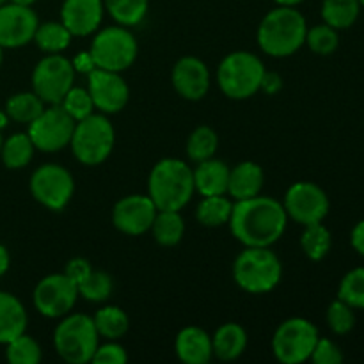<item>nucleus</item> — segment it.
I'll return each instance as SVG.
<instances>
[{
    "label": "nucleus",
    "instance_id": "18",
    "mask_svg": "<svg viewBox=\"0 0 364 364\" xmlns=\"http://www.w3.org/2000/svg\"><path fill=\"white\" fill-rule=\"evenodd\" d=\"M210 70L198 57H181L173 68V85L178 95L191 102L203 100L210 91Z\"/></svg>",
    "mask_w": 364,
    "mask_h": 364
},
{
    "label": "nucleus",
    "instance_id": "53",
    "mask_svg": "<svg viewBox=\"0 0 364 364\" xmlns=\"http://www.w3.org/2000/svg\"><path fill=\"white\" fill-rule=\"evenodd\" d=\"M6 2H9V0H0V6H4Z\"/></svg>",
    "mask_w": 364,
    "mask_h": 364
},
{
    "label": "nucleus",
    "instance_id": "17",
    "mask_svg": "<svg viewBox=\"0 0 364 364\" xmlns=\"http://www.w3.org/2000/svg\"><path fill=\"white\" fill-rule=\"evenodd\" d=\"M156 212L159 210L149 196L132 194L114 205L112 223L121 233L139 237L151 230Z\"/></svg>",
    "mask_w": 364,
    "mask_h": 364
},
{
    "label": "nucleus",
    "instance_id": "31",
    "mask_svg": "<svg viewBox=\"0 0 364 364\" xmlns=\"http://www.w3.org/2000/svg\"><path fill=\"white\" fill-rule=\"evenodd\" d=\"M112 20L123 27H135L146 18L149 0H103Z\"/></svg>",
    "mask_w": 364,
    "mask_h": 364
},
{
    "label": "nucleus",
    "instance_id": "44",
    "mask_svg": "<svg viewBox=\"0 0 364 364\" xmlns=\"http://www.w3.org/2000/svg\"><path fill=\"white\" fill-rule=\"evenodd\" d=\"M350 244L354 247V251L364 258V219L359 220L354 226V230H352Z\"/></svg>",
    "mask_w": 364,
    "mask_h": 364
},
{
    "label": "nucleus",
    "instance_id": "48",
    "mask_svg": "<svg viewBox=\"0 0 364 364\" xmlns=\"http://www.w3.org/2000/svg\"><path fill=\"white\" fill-rule=\"evenodd\" d=\"M274 2H276L277 6H291V7H295V6H299V4L304 2V0H274Z\"/></svg>",
    "mask_w": 364,
    "mask_h": 364
},
{
    "label": "nucleus",
    "instance_id": "35",
    "mask_svg": "<svg viewBox=\"0 0 364 364\" xmlns=\"http://www.w3.org/2000/svg\"><path fill=\"white\" fill-rule=\"evenodd\" d=\"M41 355L38 341L25 333L6 343V359L11 364H38Z\"/></svg>",
    "mask_w": 364,
    "mask_h": 364
},
{
    "label": "nucleus",
    "instance_id": "25",
    "mask_svg": "<svg viewBox=\"0 0 364 364\" xmlns=\"http://www.w3.org/2000/svg\"><path fill=\"white\" fill-rule=\"evenodd\" d=\"M155 240L164 247H173L180 244L185 233L183 217L178 210H159L151 224Z\"/></svg>",
    "mask_w": 364,
    "mask_h": 364
},
{
    "label": "nucleus",
    "instance_id": "30",
    "mask_svg": "<svg viewBox=\"0 0 364 364\" xmlns=\"http://www.w3.org/2000/svg\"><path fill=\"white\" fill-rule=\"evenodd\" d=\"M71 32L63 25V21H45L38 25L32 41L39 50L46 53H60L71 45Z\"/></svg>",
    "mask_w": 364,
    "mask_h": 364
},
{
    "label": "nucleus",
    "instance_id": "5",
    "mask_svg": "<svg viewBox=\"0 0 364 364\" xmlns=\"http://www.w3.org/2000/svg\"><path fill=\"white\" fill-rule=\"evenodd\" d=\"M265 66L262 59L251 52H231L224 57L217 70V84L231 100H247L262 89Z\"/></svg>",
    "mask_w": 364,
    "mask_h": 364
},
{
    "label": "nucleus",
    "instance_id": "32",
    "mask_svg": "<svg viewBox=\"0 0 364 364\" xmlns=\"http://www.w3.org/2000/svg\"><path fill=\"white\" fill-rule=\"evenodd\" d=\"M45 110V102L32 92H16L6 102V112L9 119L16 123H32Z\"/></svg>",
    "mask_w": 364,
    "mask_h": 364
},
{
    "label": "nucleus",
    "instance_id": "45",
    "mask_svg": "<svg viewBox=\"0 0 364 364\" xmlns=\"http://www.w3.org/2000/svg\"><path fill=\"white\" fill-rule=\"evenodd\" d=\"M281 77L276 73H265V77H263V82H262V89H265L269 95H274V92H277L281 89Z\"/></svg>",
    "mask_w": 364,
    "mask_h": 364
},
{
    "label": "nucleus",
    "instance_id": "8",
    "mask_svg": "<svg viewBox=\"0 0 364 364\" xmlns=\"http://www.w3.org/2000/svg\"><path fill=\"white\" fill-rule=\"evenodd\" d=\"M137 39L123 25H112L96 32L89 48V55L96 68L116 73L128 70L137 59Z\"/></svg>",
    "mask_w": 364,
    "mask_h": 364
},
{
    "label": "nucleus",
    "instance_id": "28",
    "mask_svg": "<svg viewBox=\"0 0 364 364\" xmlns=\"http://www.w3.org/2000/svg\"><path fill=\"white\" fill-rule=\"evenodd\" d=\"M36 146L32 144L28 134H13L2 142L0 159L7 169H23L34 156Z\"/></svg>",
    "mask_w": 364,
    "mask_h": 364
},
{
    "label": "nucleus",
    "instance_id": "20",
    "mask_svg": "<svg viewBox=\"0 0 364 364\" xmlns=\"http://www.w3.org/2000/svg\"><path fill=\"white\" fill-rule=\"evenodd\" d=\"M178 359L185 364H206L213 358L212 336L201 327H185L174 341Z\"/></svg>",
    "mask_w": 364,
    "mask_h": 364
},
{
    "label": "nucleus",
    "instance_id": "47",
    "mask_svg": "<svg viewBox=\"0 0 364 364\" xmlns=\"http://www.w3.org/2000/svg\"><path fill=\"white\" fill-rule=\"evenodd\" d=\"M9 265H11L9 251L6 249V245L0 244V277H2L7 270H9Z\"/></svg>",
    "mask_w": 364,
    "mask_h": 364
},
{
    "label": "nucleus",
    "instance_id": "34",
    "mask_svg": "<svg viewBox=\"0 0 364 364\" xmlns=\"http://www.w3.org/2000/svg\"><path fill=\"white\" fill-rule=\"evenodd\" d=\"M217 148H219V137L210 127H198L187 141V155L196 164L212 159Z\"/></svg>",
    "mask_w": 364,
    "mask_h": 364
},
{
    "label": "nucleus",
    "instance_id": "10",
    "mask_svg": "<svg viewBox=\"0 0 364 364\" xmlns=\"http://www.w3.org/2000/svg\"><path fill=\"white\" fill-rule=\"evenodd\" d=\"M75 68L60 53H48L36 64L32 71V91L45 103L57 105L73 87Z\"/></svg>",
    "mask_w": 364,
    "mask_h": 364
},
{
    "label": "nucleus",
    "instance_id": "49",
    "mask_svg": "<svg viewBox=\"0 0 364 364\" xmlns=\"http://www.w3.org/2000/svg\"><path fill=\"white\" fill-rule=\"evenodd\" d=\"M7 123H9V116H7V112L0 110V130H4L7 127Z\"/></svg>",
    "mask_w": 364,
    "mask_h": 364
},
{
    "label": "nucleus",
    "instance_id": "36",
    "mask_svg": "<svg viewBox=\"0 0 364 364\" xmlns=\"http://www.w3.org/2000/svg\"><path fill=\"white\" fill-rule=\"evenodd\" d=\"M338 299L347 302L350 308L364 309V267L345 274L338 288Z\"/></svg>",
    "mask_w": 364,
    "mask_h": 364
},
{
    "label": "nucleus",
    "instance_id": "33",
    "mask_svg": "<svg viewBox=\"0 0 364 364\" xmlns=\"http://www.w3.org/2000/svg\"><path fill=\"white\" fill-rule=\"evenodd\" d=\"M301 247L309 259L320 262L329 255L331 247H333L331 231L322 223L308 224L304 226V233L301 237Z\"/></svg>",
    "mask_w": 364,
    "mask_h": 364
},
{
    "label": "nucleus",
    "instance_id": "51",
    "mask_svg": "<svg viewBox=\"0 0 364 364\" xmlns=\"http://www.w3.org/2000/svg\"><path fill=\"white\" fill-rule=\"evenodd\" d=\"M2 63H4V48L0 46V68H2Z\"/></svg>",
    "mask_w": 364,
    "mask_h": 364
},
{
    "label": "nucleus",
    "instance_id": "13",
    "mask_svg": "<svg viewBox=\"0 0 364 364\" xmlns=\"http://www.w3.org/2000/svg\"><path fill=\"white\" fill-rule=\"evenodd\" d=\"M78 299L77 283L66 274H50L43 277L34 288V308L46 318H63L73 309Z\"/></svg>",
    "mask_w": 364,
    "mask_h": 364
},
{
    "label": "nucleus",
    "instance_id": "40",
    "mask_svg": "<svg viewBox=\"0 0 364 364\" xmlns=\"http://www.w3.org/2000/svg\"><path fill=\"white\" fill-rule=\"evenodd\" d=\"M327 326L334 334H340V336L348 334L355 326L354 308H350L347 302L340 301V299L331 302L327 308Z\"/></svg>",
    "mask_w": 364,
    "mask_h": 364
},
{
    "label": "nucleus",
    "instance_id": "54",
    "mask_svg": "<svg viewBox=\"0 0 364 364\" xmlns=\"http://www.w3.org/2000/svg\"><path fill=\"white\" fill-rule=\"evenodd\" d=\"M359 2H361V6L364 7V0H359Z\"/></svg>",
    "mask_w": 364,
    "mask_h": 364
},
{
    "label": "nucleus",
    "instance_id": "27",
    "mask_svg": "<svg viewBox=\"0 0 364 364\" xmlns=\"http://www.w3.org/2000/svg\"><path fill=\"white\" fill-rule=\"evenodd\" d=\"M233 212V203L224 194L205 196L196 208V219L206 228H219L228 224Z\"/></svg>",
    "mask_w": 364,
    "mask_h": 364
},
{
    "label": "nucleus",
    "instance_id": "21",
    "mask_svg": "<svg viewBox=\"0 0 364 364\" xmlns=\"http://www.w3.org/2000/svg\"><path fill=\"white\" fill-rule=\"evenodd\" d=\"M265 183V173L262 166L256 162H240L230 169V181H228V194L235 201L255 198L262 192Z\"/></svg>",
    "mask_w": 364,
    "mask_h": 364
},
{
    "label": "nucleus",
    "instance_id": "46",
    "mask_svg": "<svg viewBox=\"0 0 364 364\" xmlns=\"http://www.w3.org/2000/svg\"><path fill=\"white\" fill-rule=\"evenodd\" d=\"M75 71H82V73H89V71L95 70V63H92L91 55L87 53H82V55H77V59L73 60Z\"/></svg>",
    "mask_w": 364,
    "mask_h": 364
},
{
    "label": "nucleus",
    "instance_id": "39",
    "mask_svg": "<svg viewBox=\"0 0 364 364\" xmlns=\"http://www.w3.org/2000/svg\"><path fill=\"white\" fill-rule=\"evenodd\" d=\"M60 107L73 117L75 121H82L95 114V103L91 95L84 87H71L60 102Z\"/></svg>",
    "mask_w": 364,
    "mask_h": 364
},
{
    "label": "nucleus",
    "instance_id": "1",
    "mask_svg": "<svg viewBox=\"0 0 364 364\" xmlns=\"http://www.w3.org/2000/svg\"><path fill=\"white\" fill-rule=\"evenodd\" d=\"M228 224L233 237L245 247H270L284 235L288 215L283 203L258 194L235 203Z\"/></svg>",
    "mask_w": 364,
    "mask_h": 364
},
{
    "label": "nucleus",
    "instance_id": "26",
    "mask_svg": "<svg viewBox=\"0 0 364 364\" xmlns=\"http://www.w3.org/2000/svg\"><path fill=\"white\" fill-rule=\"evenodd\" d=\"M359 0H323L322 18L323 23L331 25L336 31L350 28L361 14Z\"/></svg>",
    "mask_w": 364,
    "mask_h": 364
},
{
    "label": "nucleus",
    "instance_id": "50",
    "mask_svg": "<svg viewBox=\"0 0 364 364\" xmlns=\"http://www.w3.org/2000/svg\"><path fill=\"white\" fill-rule=\"evenodd\" d=\"M9 2H14V4H21V6H32L34 2H38V0H9Z\"/></svg>",
    "mask_w": 364,
    "mask_h": 364
},
{
    "label": "nucleus",
    "instance_id": "15",
    "mask_svg": "<svg viewBox=\"0 0 364 364\" xmlns=\"http://www.w3.org/2000/svg\"><path fill=\"white\" fill-rule=\"evenodd\" d=\"M87 77V91L95 103V109L102 114H116L127 107L130 89L119 73L95 68L89 71Z\"/></svg>",
    "mask_w": 364,
    "mask_h": 364
},
{
    "label": "nucleus",
    "instance_id": "37",
    "mask_svg": "<svg viewBox=\"0 0 364 364\" xmlns=\"http://www.w3.org/2000/svg\"><path fill=\"white\" fill-rule=\"evenodd\" d=\"M112 277L102 270H92L85 281L78 284V295L89 302H103L112 294Z\"/></svg>",
    "mask_w": 364,
    "mask_h": 364
},
{
    "label": "nucleus",
    "instance_id": "9",
    "mask_svg": "<svg viewBox=\"0 0 364 364\" xmlns=\"http://www.w3.org/2000/svg\"><path fill=\"white\" fill-rule=\"evenodd\" d=\"M318 329L308 318L294 316L281 323L272 338V352L283 364H301L309 361L318 341Z\"/></svg>",
    "mask_w": 364,
    "mask_h": 364
},
{
    "label": "nucleus",
    "instance_id": "11",
    "mask_svg": "<svg viewBox=\"0 0 364 364\" xmlns=\"http://www.w3.org/2000/svg\"><path fill=\"white\" fill-rule=\"evenodd\" d=\"M75 123L77 121L60 107V103H57L50 105L48 109L45 107V110L32 123H28L27 134L36 149L55 153L70 146Z\"/></svg>",
    "mask_w": 364,
    "mask_h": 364
},
{
    "label": "nucleus",
    "instance_id": "19",
    "mask_svg": "<svg viewBox=\"0 0 364 364\" xmlns=\"http://www.w3.org/2000/svg\"><path fill=\"white\" fill-rule=\"evenodd\" d=\"M103 11V0H64L60 6V21L71 36L84 38L98 31Z\"/></svg>",
    "mask_w": 364,
    "mask_h": 364
},
{
    "label": "nucleus",
    "instance_id": "12",
    "mask_svg": "<svg viewBox=\"0 0 364 364\" xmlns=\"http://www.w3.org/2000/svg\"><path fill=\"white\" fill-rule=\"evenodd\" d=\"M31 194L45 208L60 212L71 201L75 181L70 171L59 164L39 166L31 176Z\"/></svg>",
    "mask_w": 364,
    "mask_h": 364
},
{
    "label": "nucleus",
    "instance_id": "23",
    "mask_svg": "<svg viewBox=\"0 0 364 364\" xmlns=\"http://www.w3.org/2000/svg\"><path fill=\"white\" fill-rule=\"evenodd\" d=\"M25 306L9 291H0V345L9 343L27 331Z\"/></svg>",
    "mask_w": 364,
    "mask_h": 364
},
{
    "label": "nucleus",
    "instance_id": "6",
    "mask_svg": "<svg viewBox=\"0 0 364 364\" xmlns=\"http://www.w3.org/2000/svg\"><path fill=\"white\" fill-rule=\"evenodd\" d=\"M100 345L92 316L75 313L63 316L53 331V347L63 361L70 364H85L92 361Z\"/></svg>",
    "mask_w": 364,
    "mask_h": 364
},
{
    "label": "nucleus",
    "instance_id": "3",
    "mask_svg": "<svg viewBox=\"0 0 364 364\" xmlns=\"http://www.w3.org/2000/svg\"><path fill=\"white\" fill-rule=\"evenodd\" d=\"M194 192V173L183 160L162 159L153 166L148 180V196L156 210L180 212L191 203Z\"/></svg>",
    "mask_w": 364,
    "mask_h": 364
},
{
    "label": "nucleus",
    "instance_id": "42",
    "mask_svg": "<svg viewBox=\"0 0 364 364\" xmlns=\"http://www.w3.org/2000/svg\"><path fill=\"white\" fill-rule=\"evenodd\" d=\"M128 361V354L124 350V347H121L119 343H116L114 340H109V343L98 345L95 355H92V361L96 364H124Z\"/></svg>",
    "mask_w": 364,
    "mask_h": 364
},
{
    "label": "nucleus",
    "instance_id": "22",
    "mask_svg": "<svg viewBox=\"0 0 364 364\" xmlns=\"http://www.w3.org/2000/svg\"><path fill=\"white\" fill-rule=\"evenodd\" d=\"M194 173L196 191L205 196H220L228 194V181H230V167L223 160L212 159L198 162Z\"/></svg>",
    "mask_w": 364,
    "mask_h": 364
},
{
    "label": "nucleus",
    "instance_id": "2",
    "mask_svg": "<svg viewBox=\"0 0 364 364\" xmlns=\"http://www.w3.org/2000/svg\"><path fill=\"white\" fill-rule=\"evenodd\" d=\"M308 23L304 14L291 6H277L263 16L258 27V45L267 55H294L306 43Z\"/></svg>",
    "mask_w": 364,
    "mask_h": 364
},
{
    "label": "nucleus",
    "instance_id": "43",
    "mask_svg": "<svg viewBox=\"0 0 364 364\" xmlns=\"http://www.w3.org/2000/svg\"><path fill=\"white\" fill-rule=\"evenodd\" d=\"M91 272H92V267L85 258L70 259V262L66 263V270H64V274H66L73 283H77V287L82 283V281L87 279Z\"/></svg>",
    "mask_w": 364,
    "mask_h": 364
},
{
    "label": "nucleus",
    "instance_id": "7",
    "mask_svg": "<svg viewBox=\"0 0 364 364\" xmlns=\"http://www.w3.org/2000/svg\"><path fill=\"white\" fill-rule=\"evenodd\" d=\"M116 142V132L105 114H91L75 123L71 151L84 166H100L110 156Z\"/></svg>",
    "mask_w": 364,
    "mask_h": 364
},
{
    "label": "nucleus",
    "instance_id": "38",
    "mask_svg": "<svg viewBox=\"0 0 364 364\" xmlns=\"http://www.w3.org/2000/svg\"><path fill=\"white\" fill-rule=\"evenodd\" d=\"M306 45H308L309 50L315 52L316 55H331V53L336 52L338 45H340L338 31L327 23L315 25V27L308 28Z\"/></svg>",
    "mask_w": 364,
    "mask_h": 364
},
{
    "label": "nucleus",
    "instance_id": "14",
    "mask_svg": "<svg viewBox=\"0 0 364 364\" xmlns=\"http://www.w3.org/2000/svg\"><path fill=\"white\" fill-rule=\"evenodd\" d=\"M283 206L290 219L308 226L326 219L331 203L322 187L311 181H297L284 194Z\"/></svg>",
    "mask_w": 364,
    "mask_h": 364
},
{
    "label": "nucleus",
    "instance_id": "24",
    "mask_svg": "<svg viewBox=\"0 0 364 364\" xmlns=\"http://www.w3.org/2000/svg\"><path fill=\"white\" fill-rule=\"evenodd\" d=\"M213 355L220 361H235L247 348V333L242 326L228 322L220 326L212 336Z\"/></svg>",
    "mask_w": 364,
    "mask_h": 364
},
{
    "label": "nucleus",
    "instance_id": "41",
    "mask_svg": "<svg viewBox=\"0 0 364 364\" xmlns=\"http://www.w3.org/2000/svg\"><path fill=\"white\" fill-rule=\"evenodd\" d=\"M309 359L315 364H340L343 361V352L329 338H318Z\"/></svg>",
    "mask_w": 364,
    "mask_h": 364
},
{
    "label": "nucleus",
    "instance_id": "29",
    "mask_svg": "<svg viewBox=\"0 0 364 364\" xmlns=\"http://www.w3.org/2000/svg\"><path fill=\"white\" fill-rule=\"evenodd\" d=\"M92 322H95L96 331L102 338L105 340H121V338L127 334L128 326V315L117 306H105V308H100L98 311L92 316Z\"/></svg>",
    "mask_w": 364,
    "mask_h": 364
},
{
    "label": "nucleus",
    "instance_id": "16",
    "mask_svg": "<svg viewBox=\"0 0 364 364\" xmlns=\"http://www.w3.org/2000/svg\"><path fill=\"white\" fill-rule=\"evenodd\" d=\"M39 20L31 6L6 2L0 6V46L20 48L34 39Z\"/></svg>",
    "mask_w": 364,
    "mask_h": 364
},
{
    "label": "nucleus",
    "instance_id": "4",
    "mask_svg": "<svg viewBox=\"0 0 364 364\" xmlns=\"http://www.w3.org/2000/svg\"><path fill=\"white\" fill-rule=\"evenodd\" d=\"M283 276L281 259L269 247H245L233 263L235 283L247 294H269Z\"/></svg>",
    "mask_w": 364,
    "mask_h": 364
},
{
    "label": "nucleus",
    "instance_id": "52",
    "mask_svg": "<svg viewBox=\"0 0 364 364\" xmlns=\"http://www.w3.org/2000/svg\"><path fill=\"white\" fill-rule=\"evenodd\" d=\"M2 142H4V137H2V130H0V149H2Z\"/></svg>",
    "mask_w": 364,
    "mask_h": 364
}]
</instances>
